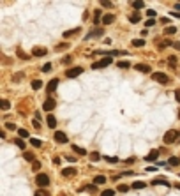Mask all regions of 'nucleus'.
Instances as JSON below:
<instances>
[{
    "instance_id": "f257e3e1",
    "label": "nucleus",
    "mask_w": 180,
    "mask_h": 196,
    "mask_svg": "<svg viewBox=\"0 0 180 196\" xmlns=\"http://www.w3.org/2000/svg\"><path fill=\"white\" fill-rule=\"evenodd\" d=\"M180 140V131H173V129H169L166 134H164V143L166 145H169V143H175Z\"/></svg>"
},
{
    "instance_id": "f03ea898",
    "label": "nucleus",
    "mask_w": 180,
    "mask_h": 196,
    "mask_svg": "<svg viewBox=\"0 0 180 196\" xmlns=\"http://www.w3.org/2000/svg\"><path fill=\"white\" fill-rule=\"evenodd\" d=\"M35 184L39 185L41 189H44V187H48V185H50V177H48L46 173H39L37 177H35Z\"/></svg>"
},
{
    "instance_id": "7ed1b4c3",
    "label": "nucleus",
    "mask_w": 180,
    "mask_h": 196,
    "mask_svg": "<svg viewBox=\"0 0 180 196\" xmlns=\"http://www.w3.org/2000/svg\"><path fill=\"white\" fill-rule=\"evenodd\" d=\"M113 62V58L111 57H104L102 60H97V62H94L92 64V69H104V67H108L110 64Z\"/></svg>"
},
{
    "instance_id": "20e7f679",
    "label": "nucleus",
    "mask_w": 180,
    "mask_h": 196,
    "mask_svg": "<svg viewBox=\"0 0 180 196\" xmlns=\"http://www.w3.org/2000/svg\"><path fill=\"white\" fill-rule=\"evenodd\" d=\"M152 80H155L157 83H161V85H166L169 78H168L164 73H154V74H152Z\"/></svg>"
},
{
    "instance_id": "39448f33",
    "label": "nucleus",
    "mask_w": 180,
    "mask_h": 196,
    "mask_svg": "<svg viewBox=\"0 0 180 196\" xmlns=\"http://www.w3.org/2000/svg\"><path fill=\"white\" fill-rule=\"evenodd\" d=\"M81 73H83V67H71V69L66 71V76H67V78H76V76H80Z\"/></svg>"
},
{
    "instance_id": "423d86ee",
    "label": "nucleus",
    "mask_w": 180,
    "mask_h": 196,
    "mask_svg": "<svg viewBox=\"0 0 180 196\" xmlns=\"http://www.w3.org/2000/svg\"><path fill=\"white\" fill-rule=\"evenodd\" d=\"M57 106V102H55V99H51V97H48L46 101H44V104H42V110H46V111H51L53 108Z\"/></svg>"
},
{
    "instance_id": "0eeeda50",
    "label": "nucleus",
    "mask_w": 180,
    "mask_h": 196,
    "mask_svg": "<svg viewBox=\"0 0 180 196\" xmlns=\"http://www.w3.org/2000/svg\"><path fill=\"white\" fill-rule=\"evenodd\" d=\"M48 53V50L46 48H41V46H35L34 50H32V55L34 57H44Z\"/></svg>"
},
{
    "instance_id": "6e6552de",
    "label": "nucleus",
    "mask_w": 180,
    "mask_h": 196,
    "mask_svg": "<svg viewBox=\"0 0 180 196\" xmlns=\"http://www.w3.org/2000/svg\"><path fill=\"white\" fill-rule=\"evenodd\" d=\"M53 136H55V141H58V143H67V136H66V132L57 131Z\"/></svg>"
},
{
    "instance_id": "1a4fd4ad",
    "label": "nucleus",
    "mask_w": 180,
    "mask_h": 196,
    "mask_svg": "<svg viewBox=\"0 0 180 196\" xmlns=\"http://www.w3.org/2000/svg\"><path fill=\"white\" fill-rule=\"evenodd\" d=\"M57 87H58V80H51L50 83L46 85V92H48V94H51V92L57 90Z\"/></svg>"
},
{
    "instance_id": "9d476101",
    "label": "nucleus",
    "mask_w": 180,
    "mask_h": 196,
    "mask_svg": "<svg viewBox=\"0 0 180 196\" xmlns=\"http://www.w3.org/2000/svg\"><path fill=\"white\" fill-rule=\"evenodd\" d=\"M62 175L64 177H74V175H76V168H64Z\"/></svg>"
},
{
    "instance_id": "9b49d317",
    "label": "nucleus",
    "mask_w": 180,
    "mask_h": 196,
    "mask_svg": "<svg viewBox=\"0 0 180 196\" xmlns=\"http://www.w3.org/2000/svg\"><path fill=\"white\" fill-rule=\"evenodd\" d=\"M136 71H140V73H145V74H147V73H150L152 69H150V66H147V64H138V66H136Z\"/></svg>"
},
{
    "instance_id": "f8f14e48",
    "label": "nucleus",
    "mask_w": 180,
    "mask_h": 196,
    "mask_svg": "<svg viewBox=\"0 0 180 196\" xmlns=\"http://www.w3.org/2000/svg\"><path fill=\"white\" fill-rule=\"evenodd\" d=\"M113 21H115V16H113V14H104V16H102V23H104V25H111Z\"/></svg>"
},
{
    "instance_id": "ddd939ff",
    "label": "nucleus",
    "mask_w": 180,
    "mask_h": 196,
    "mask_svg": "<svg viewBox=\"0 0 180 196\" xmlns=\"http://www.w3.org/2000/svg\"><path fill=\"white\" fill-rule=\"evenodd\" d=\"M99 21H102V13H101V9H95V13H94V23L97 25Z\"/></svg>"
},
{
    "instance_id": "4468645a",
    "label": "nucleus",
    "mask_w": 180,
    "mask_h": 196,
    "mask_svg": "<svg viewBox=\"0 0 180 196\" xmlns=\"http://www.w3.org/2000/svg\"><path fill=\"white\" fill-rule=\"evenodd\" d=\"M159 157V150H150V152H148V156L145 157L147 161H155Z\"/></svg>"
},
{
    "instance_id": "2eb2a0df",
    "label": "nucleus",
    "mask_w": 180,
    "mask_h": 196,
    "mask_svg": "<svg viewBox=\"0 0 180 196\" xmlns=\"http://www.w3.org/2000/svg\"><path fill=\"white\" fill-rule=\"evenodd\" d=\"M46 122H48V126L51 127V129H55L57 127V118L53 117V115H48V118H46Z\"/></svg>"
},
{
    "instance_id": "dca6fc26",
    "label": "nucleus",
    "mask_w": 180,
    "mask_h": 196,
    "mask_svg": "<svg viewBox=\"0 0 180 196\" xmlns=\"http://www.w3.org/2000/svg\"><path fill=\"white\" fill-rule=\"evenodd\" d=\"M97 35H102V30H101V28H95V30H92V32H88V34H87V39L97 37Z\"/></svg>"
},
{
    "instance_id": "f3484780",
    "label": "nucleus",
    "mask_w": 180,
    "mask_h": 196,
    "mask_svg": "<svg viewBox=\"0 0 180 196\" xmlns=\"http://www.w3.org/2000/svg\"><path fill=\"white\" fill-rule=\"evenodd\" d=\"M104 182H106V177H104V175H97V177L94 179V185H102Z\"/></svg>"
},
{
    "instance_id": "a211bd4d",
    "label": "nucleus",
    "mask_w": 180,
    "mask_h": 196,
    "mask_svg": "<svg viewBox=\"0 0 180 196\" xmlns=\"http://www.w3.org/2000/svg\"><path fill=\"white\" fill-rule=\"evenodd\" d=\"M30 145L35 147V149H41V147H42V141L37 140V138H30Z\"/></svg>"
},
{
    "instance_id": "6ab92c4d",
    "label": "nucleus",
    "mask_w": 180,
    "mask_h": 196,
    "mask_svg": "<svg viewBox=\"0 0 180 196\" xmlns=\"http://www.w3.org/2000/svg\"><path fill=\"white\" fill-rule=\"evenodd\" d=\"M152 184L155 185V184H161V185H168V187H169V182L168 180H164V179H154L152 180Z\"/></svg>"
},
{
    "instance_id": "aec40b11",
    "label": "nucleus",
    "mask_w": 180,
    "mask_h": 196,
    "mask_svg": "<svg viewBox=\"0 0 180 196\" xmlns=\"http://www.w3.org/2000/svg\"><path fill=\"white\" fill-rule=\"evenodd\" d=\"M23 157H25L27 161H30V163H35V157H34V154H32V152H25Z\"/></svg>"
},
{
    "instance_id": "412c9836",
    "label": "nucleus",
    "mask_w": 180,
    "mask_h": 196,
    "mask_svg": "<svg viewBox=\"0 0 180 196\" xmlns=\"http://www.w3.org/2000/svg\"><path fill=\"white\" fill-rule=\"evenodd\" d=\"M129 21H131V23H138V21H140V14H138V13H132V14L129 16Z\"/></svg>"
},
{
    "instance_id": "4be33fe9",
    "label": "nucleus",
    "mask_w": 180,
    "mask_h": 196,
    "mask_svg": "<svg viewBox=\"0 0 180 196\" xmlns=\"http://www.w3.org/2000/svg\"><path fill=\"white\" fill-rule=\"evenodd\" d=\"M42 87V81L41 80H34V81H32V88H34V90H39Z\"/></svg>"
},
{
    "instance_id": "5701e85b",
    "label": "nucleus",
    "mask_w": 180,
    "mask_h": 196,
    "mask_svg": "<svg viewBox=\"0 0 180 196\" xmlns=\"http://www.w3.org/2000/svg\"><path fill=\"white\" fill-rule=\"evenodd\" d=\"M132 7L134 9H143L145 7V2H143V0H136V2H132Z\"/></svg>"
},
{
    "instance_id": "b1692460",
    "label": "nucleus",
    "mask_w": 180,
    "mask_h": 196,
    "mask_svg": "<svg viewBox=\"0 0 180 196\" xmlns=\"http://www.w3.org/2000/svg\"><path fill=\"white\" fill-rule=\"evenodd\" d=\"M132 46H136V48L145 46V41H143V39H132Z\"/></svg>"
},
{
    "instance_id": "393cba45",
    "label": "nucleus",
    "mask_w": 180,
    "mask_h": 196,
    "mask_svg": "<svg viewBox=\"0 0 180 196\" xmlns=\"http://www.w3.org/2000/svg\"><path fill=\"white\" fill-rule=\"evenodd\" d=\"M178 163H180L178 157H169V159H168V164H169V166H177Z\"/></svg>"
},
{
    "instance_id": "a878e982",
    "label": "nucleus",
    "mask_w": 180,
    "mask_h": 196,
    "mask_svg": "<svg viewBox=\"0 0 180 196\" xmlns=\"http://www.w3.org/2000/svg\"><path fill=\"white\" fill-rule=\"evenodd\" d=\"M131 187H134V189H143V187H145V182H140V180H136V182L131 185Z\"/></svg>"
},
{
    "instance_id": "bb28decb",
    "label": "nucleus",
    "mask_w": 180,
    "mask_h": 196,
    "mask_svg": "<svg viewBox=\"0 0 180 196\" xmlns=\"http://www.w3.org/2000/svg\"><path fill=\"white\" fill-rule=\"evenodd\" d=\"M177 32V28L175 27H166L164 28V35H169V34H175Z\"/></svg>"
},
{
    "instance_id": "cd10ccee",
    "label": "nucleus",
    "mask_w": 180,
    "mask_h": 196,
    "mask_svg": "<svg viewBox=\"0 0 180 196\" xmlns=\"http://www.w3.org/2000/svg\"><path fill=\"white\" fill-rule=\"evenodd\" d=\"M72 150H76V154H78V156H85V154H87V150H83V149L76 147V145H72Z\"/></svg>"
},
{
    "instance_id": "c85d7f7f",
    "label": "nucleus",
    "mask_w": 180,
    "mask_h": 196,
    "mask_svg": "<svg viewBox=\"0 0 180 196\" xmlns=\"http://www.w3.org/2000/svg\"><path fill=\"white\" fill-rule=\"evenodd\" d=\"M129 189H131V187H129L127 184H120V185H118V191H120V193H127Z\"/></svg>"
},
{
    "instance_id": "c756f323",
    "label": "nucleus",
    "mask_w": 180,
    "mask_h": 196,
    "mask_svg": "<svg viewBox=\"0 0 180 196\" xmlns=\"http://www.w3.org/2000/svg\"><path fill=\"white\" fill-rule=\"evenodd\" d=\"M80 32V28H74V30H69V32H66L64 34V37H71V35H74V34H78Z\"/></svg>"
},
{
    "instance_id": "7c9ffc66",
    "label": "nucleus",
    "mask_w": 180,
    "mask_h": 196,
    "mask_svg": "<svg viewBox=\"0 0 180 196\" xmlns=\"http://www.w3.org/2000/svg\"><path fill=\"white\" fill-rule=\"evenodd\" d=\"M14 145H16V147H19V149H25L23 140H19V138H16V140H14Z\"/></svg>"
},
{
    "instance_id": "2f4dec72",
    "label": "nucleus",
    "mask_w": 180,
    "mask_h": 196,
    "mask_svg": "<svg viewBox=\"0 0 180 196\" xmlns=\"http://www.w3.org/2000/svg\"><path fill=\"white\" fill-rule=\"evenodd\" d=\"M116 66H118L120 69H127V67H129L131 64H129V62H125V60H122V62H118V64H116Z\"/></svg>"
},
{
    "instance_id": "473e14b6",
    "label": "nucleus",
    "mask_w": 180,
    "mask_h": 196,
    "mask_svg": "<svg viewBox=\"0 0 180 196\" xmlns=\"http://www.w3.org/2000/svg\"><path fill=\"white\" fill-rule=\"evenodd\" d=\"M113 194H115V191H113V189H106V191H102V193H101V196H113Z\"/></svg>"
},
{
    "instance_id": "72a5a7b5",
    "label": "nucleus",
    "mask_w": 180,
    "mask_h": 196,
    "mask_svg": "<svg viewBox=\"0 0 180 196\" xmlns=\"http://www.w3.org/2000/svg\"><path fill=\"white\" fill-rule=\"evenodd\" d=\"M35 196H50V193H48L46 189H39V191L35 193Z\"/></svg>"
},
{
    "instance_id": "f704fd0d",
    "label": "nucleus",
    "mask_w": 180,
    "mask_h": 196,
    "mask_svg": "<svg viewBox=\"0 0 180 196\" xmlns=\"http://www.w3.org/2000/svg\"><path fill=\"white\" fill-rule=\"evenodd\" d=\"M32 170H34V171H39V170H41V163H39V161L32 163Z\"/></svg>"
},
{
    "instance_id": "c9c22d12",
    "label": "nucleus",
    "mask_w": 180,
    "mask_h": 196,
    "mask_svg": "<svg viewBox=\"0 0 180 196\" xmlns=\"http://www.w3.org/2000/svg\"><path fill=\"white\" fill-rule=\"evenodd\" d=\"M18 134H19L21 138H28V132H27L25 129H18Z\"/></svg>"
},
{
    "instance_id": "e433bc0d",
    "label": "nucleus",
    "mask_w": 180,
    "mask_h": 196,
    "mask_svg": "<svg viewBox=\"0 0 180 196\" xmlns=\"http://www.w3.org/2000/svg\"><path fill=\"white\" fill-rule=\"evenodd\" d=\"M90 159H92V161H97V159H101L99 152H92V154H90Z\"/></svg>"
},
{
    "instance_id": "4c0bfd02",
    "label": "nucleus",
    "mask_w": 180,
    "mask_h": 196,
    "mask_svg": "<svg viewBox=\"0 0 180 196\" xmlns=\"http://www.w3.org/2000/svg\"><path fill=\"white\" fill-rule=\"evenodd\" d=\"M0 104H2V110H9V101H7V99H2Z\"/></svg>"
},
{
    "instance_id": "58836bf2",
    "label": "nucleus",
    "mask_w": 180,
    "mask_h": 196,
    "mask_svg": "<svg viewBox=\"0 0 180 196\" xmlns=\"http://www.w3.org/2000/svg\"><path fill=\"white\" fill-rule=\"evenodd\" d=\"M147 16H148V18L152 19V18L155 16V11H154V9H148V11H147Z\"/></svg>"
},
{
    "instance_id": "ea45409f",
    "label": "nucleus",
    "mask_w": 180,
    "mask_h": 196,
    "mask_svg": "<svg viewBox=\"0 0 180 196\" xmlns=\"http://www.w3.org/2000/svg\"><path fill=\"white\" fill-rule=\"evenodd\" d=\"M101 5H102V7H113V4H111V2H106V0H102Z\"/></svg>"
},
{
    "instance_id": "a19ab883",
    "label": "nucleus",
    "mask_w": 180,
    "mask_h": 196,
    "mask_svg": "<svg viewBox=\"0 0 180 196\" xmlns=\"http://www.w3.org/2000/svg\"><path fill=\"white\" fill-rule=\"evenodd\" d=\"M42 71H44V73H50V71H51V64H44Z\"/></svg>"
},
{
    "instance_id": "79ce46f5",
    "label": "nucleus",
    "mask_w": 180,
    "mask_h": 196,
    "mask_svg": "<svg viewBox=\"0 0 180 196\" xmlns=\"http://www.w3.org/2000/svg\"><path fill=\"white\" fill-rule=\"evenodd\" d=\"M145 25H147V27H154V25H155V21H154V19H147Z\"/></svg>"
},
{
    "instance_id": "37998d69",
    "label": "nucleus",
    "mask_w": 180,
    "mask_h": 196,
    "mask_svg": "<svg viewBox=\"0 0 180 196\" xmlns=\"http://www.w3.org/2000/svg\"><path fill=\"white\" fill-rule=\"evenodd\" d=\"M106 161H108V163H116V161H118V159H116V157H104Z\"/></svg>"
},
{
    "instance_id": "c03bdc74",
    "label": "nucleus",
    "mask_w": 180,
    "mask_h": 196,
    "mask_svg": "<svg viewBox=\"0 0 180 196\" xmlns=\"http://www.w3.org/2000/svg\"><path fill=\"white\" fill-rule=\"evenodd\" d=\"M5 127H7V129H16V126H14V124H11V122L5 124Z\"/></svg>"
},
{
    "instance_id": "a18cd8bd",
    "label": "nucleus",
    "mask_w": 180,
    "mask_h": 196,
    "mask_svg": "<svg viewBox=\"0 0 180 196\" xmlns=\"http://www.w3.org/2000/svg\"><path fill=\"white\" fill-rule=\"evenodd\" d=\"M18 57H19V58H27V55H25L21 50H18Z\"/></svg>"
},
{
    "instance_id": "49530a36",
    "label": "nucleus",
    "mask_w": 180,
    "mask_h": 196,
    "mask_svg": "<svg viewBox=\"0 0 180 196\" xmlns=\"http://www.w3.org/2000/svg\"><path fill=\"white\" fill-rule=\"evenodd\" d=\"M175 97H177V101H178V102H180V88H178V90H177V92H175Z\"/></svg>"
},
{
    "instance_id": "de8ad7c7",
    "label": "nucleus",
    "mask_w": 180,
    "mask_h": 196,
    "mask_svg": "<svg viewBox=\"0 0 180 196\" xmlns=\"http://www.w3.org/2000/svg\"><path fill=\"white\" fill-rule=\"evenodd\" d=\"M34 127H35V129H39V127H41V124H39V120H34Z\"/></svg>"
},
{
    "instance_id": "09e8293b",
    "label": "nucleus",
    "mask_w": 180,
    "mask_h": 196,
    "mask_svg": "<svg viewBox=\"0 0 180 196\" xmlns=\"http://www.w3.org/2000/svg\"><path fill=\"white\" fill-rule=\"evenodd\" d=\"M71 60H72L71 57H66V58H64V64H69V62H71Z\"/></svg>"
},
{
    "instance_id": "8fccbe9b",
    "label": "nucleus",
    "mask_w": 180,
    "mask_h": 196,
    "mask_svg": "<svg viewBox=\"0 0 180 196\" xmlns=\"http://www.w3.org/2000/svg\"><path fill=\"white\" fill-rule=\"evenodd\" d=\"M67 161H72L74 163V161H76V157H74V156H67Z\"/></svg>"
},
{
    "instance_id": "3c124183",
    "label": "nucleus",
    "mask_w": 180,
    "mask_h": 196,
    "mask_svg": "<svg viewBox=\"0 0 180 196\" xmlns=\"http://www.w3.org/2000/svg\"><path fill=\"white\" fill-rule=\"evenodd\" d=\"M173 48H177V50H180V43H173Z\"/></svg>"
},
{
    "instance_id": "603ef678",
    "label": "nucleus",
    "mask_w": 180,
    "mask_h": 196,
    "mask_svg": "<svg viewBox=\"0 0 180 196\" xmlns=\"http://www.w3.org/2000/svg\"><path fill=\"white\" fill-rule=\"evenodd\" d=\"M175 9H178V11H180V4H175Z\"/></svg>"
},
{
    "instance_id": "864d4df0",
    "label": "nucleus",
    "mask_w": 180,
    "mask_h": 196,
    "mask_svg": "<svg viewBox=\"0 0 180 196\" xmlns=\"http://www.w3.org/2000/svg\"><path fill=\"white\" fill-rule=\"evenodd\" d=\"M177 189H180V184H177Z\"/></svg>"
}]
</instances>
